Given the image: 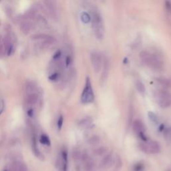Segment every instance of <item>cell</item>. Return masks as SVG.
Masks as SVG:
<instances>
[{
  "label": "cell",
  "instance_id": "cell-1",
  "mask_svg": "<svg viewBox=\"0 0 171 171\" xmlns=\"http://www.w3.org/2000/svg\"><path fill=\"white\" fill-rule=\"evenodd\" d=\"M140 59L142 62L153 70L160 71L163 68V62L158 56L148 51L140 53Z\"/></svg>",
  "mask_w": 171,
  "mask_h": 171
},
{
  "label": "cell",
  "instance_id": "cell-2",
  "mask_svg": "<svg viewBox=\"0 0 171 171\" xmlns=\"http://www.w3.org/2000/svg\"><path fill=\"white\" fill-rule=\"evenodd\" d=\"M92 26L96 38L102 40L104 36V26L100 13L96 9L92 10Z\"/></svg>",
  "mask_w": 171,
  "mask_h": 171
},
{
  "label": "cell",
  "instance_id": "cell-3",
  "mask_svg": "<svg viewBox=\"0 0 171 171\" xmlns=\"http://www.w3.org/2000/svg\"><path fill=\"white\" fill-rule=\"evenodd\" d=\"M94 100V94L92 87L90 79L89 77L86 78L85 86L83 89L82 95H81V102L84 104H90Z\"/></svg>",
  "mask_w": 171,
  "mask_h": 171
},
{
  "label": "cell",
  "instance_id": "cell-4",
  "mask_svg": "<svg viewBox=\"0 0 171 171\" xmlns=\"http://www.w3.org/2000/svg\"><path fill=\"white\" fill-rule=\"evenodd\" d=\"M156 101L162 108H167L171 106V93L165 90H161L155 94Z\"/></svg>",
  "mask_w": 171,
  "mask_h": 171
},
{
  "label": "cell",
  "instance_id": "cell-5",
  "mask_svg": "<svg viewBox=\"0 0 171 171\" xmlns=\"http://www.w3.org/2000/svg\"><path fill=\"white\" fill-rule=\"evenodd\" d=\"M140 148L145 153L157 154L161 152V148L159 143L155 141H147L140 144Z\"/></svg>",
  "mask_w": 171,
  "mask_h": 171
},
{
  "label": "cell",
  "instance_id": "cell-6",
  "mask_svg": "<svg viewBox=\"0 0 171 171\" xmlns=\"http://www.w3.org/2000/svg\"><path fill=\"white\" fill-rule=\"evenodd\" d=\"M90 60L94 70L96 72L100 71L103 64L102 56L100 53L96 51L92 52L90 54Z\"/></svg>",
  "mask_w": 171,
  "mask_h": 171
},
{
  "label": "cell",
  "instance_id": "cell-7",
  "mask_svg": "<svg viewBox=\"0 0 171 171\" xmlns=\"http://www.w3.org/2000/svg\"><path fill=\"white\" fill-rule=\"evenodd\" d=\"M133 128L134 133L138 134V135L144 133L146 130V128L144 123H143L141 120L138 119L134 121L133 124Z\"/></svg>",
  "mask_w": 171,
  "mask_h": 171
},
{
  "label": "cell",
  "instance_id": "cell-8",
  "mask_svg": "<svg viewBox=\"0 0 171 171\" xmlns=\"http://www.w3.org/2000/svg\"><path fill=\"white\" fill-rule=\"evenodd\" d=\"M81 158L84 164V169L86 171H92L93 169L94 162L92 159L90 157L87 153H83Z\"/></svg>",
  "mask_w": 171,
  "mask_h": 171
},
{
  "label": "cell",
  "instance_id": "cell-9",
  "mask_svg": "<svg viewBox=\"0 0 171 171\" xmlns=\"http://www.w3.org/2000/svg\"><path fill=\"white\" fill-rule=\"evenodd\" d=\"M60 168L62 171H67L68 170V153L66 150L61 151Z\"/></svg>",
  "mask_w": 171,
  "mask_h": 171
},
{
  "label": "cell",
  "instance_id": "cell-10",
  "mask_svg": "<svg viewBox=\"0 0 171 171\" xmlns=\"http://www.w3.org/2000/svg\"><path fill=\"white\" fill-rule=\"evenodd\" d=\"M113 156H112L111 154H108V155L104 156V158L101 161L100 167H102V169H108V168L110 167L111 164H113Z\"/></svg>",
  "mask_w": 171,
  "mask_h": 171
},
{
  "label": "cell",
  "instance_id": "cell-11",
  "mask_svg": "<svg viewBox=\"0 0 171 171\" xmlns=\"http://www.w3.org/2000/svg\"><path fill=\"white\" fill-rule=\"evenodd\" d=\"M103 72L102 74V77H101V81L104 82L108 78V72H109V62L108 58H104L103 61Z\"/></svg>",
  "mask_w": 171,
  "mask_h": 171
},
{
  "label": "cell",
  "instance_id": "cell-12",
  "mask_svg": "<svg viewBox=\"0 0 171 171\" xmlns=\"http://www.w3.org/2000/svg\"><path fill=\"white\" fill-rule=\"evenodd\" d=\"M157 82H158L162 88L167 89L169 88L171 86V82L170 80L167 79L165 78H158L156 79Z\"/></svg>",
  "mask_w": 171,
  "mask_h": 171
},
{
  "label": "cell",
  "instance_id": "cell-13",
  "mask_svg": "<svg viewBox=\"0 0 171 171\" xmlns=\"http://www.w3.org/2000/svg\"><path fill=\"white\" fill-rule=\"evenodd\" d=\"M93 120L90 117H86V118L82 120V121L80 122V125L82 126V127H89L92 124Z\"/></svg>",
  "mask_w": 171,
  "mask_h": 171
},
{
  "label": "cell",
  "instance_id": "cell-14",
  "mask_svg": "<svg viewBox=\"0 0 171 171\" xmlns=\"http://www.w3.org/2000/svg\"><path fill=\"white\" fill-rule=\"evenodd\" d=\"M136 88L137 89V90H138L141 94H144L145 90H146L145 86L144 85V84H143L142 82H141V81L138 80L136 82Z\"/></svg>",
  "mask_w": 171,
  "mask_h": 171
},
{
  "label": "cell",
  "instance_id": "cell-15",
  "mask_svg": "<svg viewBox=\"0 0 171 171\" xmlns=\"http://www.w3.org/2000/svg\"><path fill=\"white\" fill-rule=\"evenodd\" d=\"M148 116L151 122L155 123V124H157L158 122V118L157 116V115L153 113V112H148Z\"/></svg>",
  "mask_w": 171,
  "mask_h": 171
},
{
  "label": "cell",
  "instance_id": "cell-16",
  "mask_svg": "<svg viewBox=\"0 0 171 171\" xmlns=\"http://www.w3.org/2000/svg\"><path fill=\"white\" fill-rule=\"evenodd\" d=\"M40 142L41 144L46 145V146H50V144H51V142H50L49 137L46 135H45V134H43V135L41 136Z\"/></svg>",
  "mask_w": 171,
  "mask_h": 171
},
{
  "label": "cell",
  "instance_id": "cell-17",
  "mask_svg": "<svg viewBox=\"0 0 171 171\" xmlns=\"http://www.w3.org/2000/svg\"><path fill=\"white\" fill-rule=\"evenodd\" d=\"M81 19L84 23H88L91 19V17L86 12H82L81 14Z\"/></svg>",
  "mask_w": 171,
  "mask_h": 171
},
{
  "label": "cell",
  "instance_id": "cell-18",
  "mask_svg": "<svg viewBox=\"0 0 171 171\" xmlns=\"http://www.w3.org/2000/svg\"><path fill=\"white\" fill-rule=\"evenodd\" d=\"M114 162H115L114 163L115 166H116L117 169H120V168L122 167V161L119 156H116V158H115V160H114Z\"/></svg>",
  "mask_w": 171,
  "mask_h": 171
},
{
  "label": "cell",
  "instance_id": "cell-19",
  "mask_svg": "<svg viewBox=\"0 0 171 171\" xmlns=\"http://www.w3.org/2000/svg\"><path fill=\"white\" fill-rule=\"evenodd\" d=\"M144 170V165L141 162L136 164L134 167V171H142Z\"/></svg>",
  "mask_w": 171,
  "mask_h": 171
},
{
  "label": "cell",
  "instance_id": "cell-20",
  "mask_svg": "<svg viewBox=\"0 0 171 171\" xmlns=\"http://www.w3.org/2000/svg\"><path fill=\"white\" fill-rule=\"evenodd\" d=\"M100 141V139L98 137H97V136H93L92 138H90V144H97Z\"/></svg>",
  "mask_w": 171,
  "mask_h": 171
},
{
  "label": "cell",
  "instance_id": "cell-21",
  "mask_svg": "<svg viewBox=\"0 0 171 171\" xmlns=\"http://www.w3.org/2000/svg\"><path fill=\"white\" fill-rule=\"evenodd\" d=\"M63 122H64V118H63L62 115H61L60 118H59L58 121V128L59 130H60L61 127H62Z\"/></svg>",
  "mask_w": 171,
  "mask_h": 171
},
{
  "label": "cell",
  "instance_id": "cell-22",
  "mask_svg": "<svg viewBox=\"0 0 171 171\" xmlns=\"http://www.w3.org/2000/svg\"><path fill=\"white\" fill-rule=\"evenodd\" d=\"M106 149L104 147H100L99 148H98L96 151V153L98 155H102L103 154H104L106 152Z\"/></svg>",
  "mask_w": 171,
  "mask_h": 171
},
{
  "label": "cell",
  "instance_id": "cell-23",
  "mask_svg": "<svg viewBox=\"0 0 171 171\" xmlns=\"http://www.w3.org/2000/svg\"><path fill=\"white\" fill-rule=\"evenodd\" d=\"M36 100H37V96H36V95H32V96H30V98H29V99H28V103L30 104H34L36 102Z\"/></svg>",
  "mask_w": 171,
  "mask_h": 171
},
{
  "label": "cell",
  "instance_id": "cell-24",
  "mask_svg": "<svg viewBox=\"0 0 171 171\" xmlns=\"http://www.w3.org/2000/svg\"><path fill=\"white\" fill-rule=\"evenodd\" d=\"M59 74L58 73H54V74H52L49 77V80H52V81H55V80H56L58 77H59Z\"/></svg>",
  "mask_w": 171,
  "mask_h": 171
},
{
  "label": "cell",
  "instance_id": "cell-25",
  "mask_svg": "<svg viewBox=\"0 0 171 171\" xmlns=\"http://www.w3.org/2000/svg\"><path fill=\"white\" fill-rule=\"evenodd\" d=\"M4 108H5V104L4 100L2 99H0V115L2 114L3 112H4Z\"/></svg>",
  "mask_w": 171,
  "mask_h": 171
},
{
  "label": "cell",
  "instance_id": "cell-26",
  "mask_svg": "<svg viewBox=\"0 0 171 171\" xmlns=\"http://www.w3.org/2000/svg\"><path fill=\"white\" fill-rule=\"evenodd\" d=\"M61 55V53L60 50H58V51L54 54V56H53V59H54V60H58V59L60 58Z\"/></svg>",
  "mask_w": 171,
  "mask_h": 171
},
{
  "label": "cell",
  "instance_id": "cell-27",
  "mask_svg": "<svg viewBox=\"0 0 171 171\" xmlns=\"http://www.w3.org/2000/svg\"><path fill=\"white\" fill-rule=\"evenodd\" d=\"M165 6H166L167 10L169 12H171V2L170 1H165Z\"/></svg>",
  "mask_w": 171,
  "mask_h": 171
},
{
  "label": "cell",
  "instance_id": "cell-28",
  "mask_svg": "<svg viewBox=\"0 0 171 171\" xmlns=\"http://www.w3.org/2000/svg\"><path fill=\"white\" fill-rule=\"evenodd\" d=\"M70 62H71V58L70 56H67L66 59V66L68 67L70 65Z\"/></svg>",
  "mask_w": 171,
  "mask_h": 171
},
{
  "label": "cell",
  "instance_id": "cell-29",
  "mask_svg": "<svg viewBox=\"0 0 171 171\" xmlns=\"http://www.w3.org/2000/svg\"><path fill=\"white\" fill-rule=\"evenodd\" d=\"M27 114L30 117H32L33 115V110H32V109H30V110L27 111Z\"/></svg>",
  "mask_w": 171,
  "mask_h": 171
},
{
  "label": "cell",
  "instance_id": "cell-30",
  "mask_svg": "<svg viewBox=\"0 0 171 171\" xmlns=\"http://www.w3.org/2000/svg\"><path fill=\"white\" fill-rule=\"evenodd\" d=\"M159 128H160L159 130H160V131H161V132L163 130V129H164V125H163V124H161V126L159 127Z\"/></svg>",
  "mask_w": 171,
  "mask_h": 171
},
{
  "label": "cell",
  "instance_id": "cell-31",
  "mask_svg": "<svg viewBox=\"0 0 171 171\" xmlns=\"http://www.w3.org/2000/svg\"><path fill=\"white\" fill-rule=\"evenodd\" d=\"M4 171H7V170H4Z\"/></svg>",
  "mask_w": 171,
  "mask_h": 171
}]
</instances>
